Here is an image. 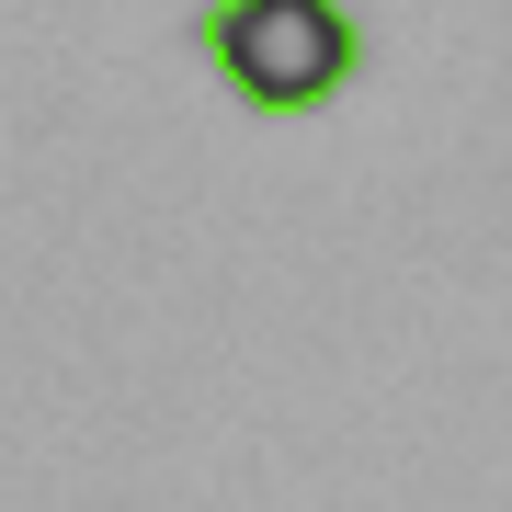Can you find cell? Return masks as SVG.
Segmentation results:
<instances>
[{
  "label": "cell",
  "mask_w": 512,
  "mask_h": 512,
  "mask_svg": "<svg viewBox=\"0 0 512 512\" xmlns=\"http://www.w3.org/2000/svg\"><path fill=\"white\" fill-rule=\"evenodd\" d=\"M194 46L217 57V80L251 114H319L365 69V35H353L342 0H205Z\"/></svg>",
  "instance_id": "1"
}]
</instances>
